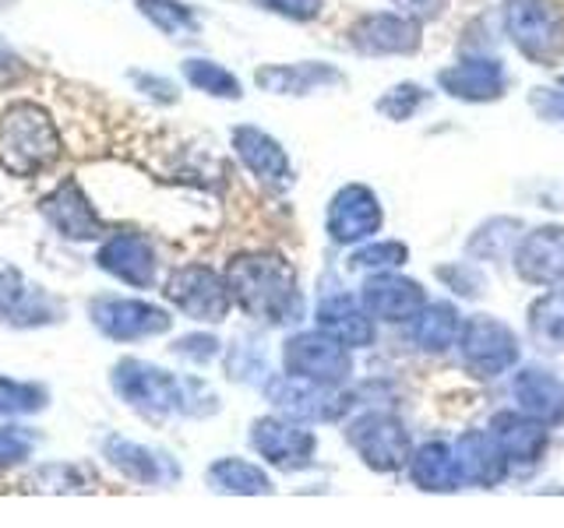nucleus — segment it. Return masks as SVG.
I'll return each instance as SVG.
<instances>
[{
  "mask_svg": "<svg viewBox=\"0 0 564 528\" xmlns=\"http://www.w3.org/2000/svg\"><path fill=\"white\" fill-rule=\"evenodd\" d=\"M405 257H410V246H405V243H399V240H381V243L360 246V251L349 257V268L370 272V275L395 272V268H402V264H405Z\"/></svg>",
  "mask_w": 564,
  "mask_h": 528,
  "instance_id": "34",
  "label": "nucleus"
},
{
  "mask_svg": "<svg viewBox=\"0 0 564 528\" xmlns=\"http://www.w3.org/2000/svg\"><path fill=\"white\" fill-rule=\"evenodd\" d=\"M40 448V433L29 427H14V422H0V472L25 465Z\"/></svg>",
  "mask_w": 564,
  "mask_h": 528,
  "instance_id": "35",
  "label": "nucleus"
},
{
  "mask_svg": "<svg viewBox=\"0 0 564 528\" xmlns=\"http://www.w3.org/2000/svg\"><path fill=\"white\" fill-rule=\"evenodd\" d=\"M405 469H410V480L427 493H455V490L466 486L463 469H458V462H455V448L445 444V440L420 444L410 454V465Z\"/></svg>",
  "mask_w": 564,
  "mask_h": 528,
  "instance_id": "27",
  "label": "nucleus"
},
{
  "mask_svg": "<svg viewBox=\"0 0 564 528\" xmlns=\"http://www.w3.org/2000/svg\"><path fill=\"white\" fill-rule=\"evenodd\" d=\"M46 405H50V392L43 384L0 377V416H35Z\"/></svg>",
  "mask_w": 564,
  "mask_h": 528,
  "instance_id": "33",
  "label": "nucleus"
},
{
  "mask_svg": "<svg viewBox=\"0 0 564 528\" xmlns=\"http://www.w3.org/2000/svg\"><path fill=\"white\" fill-rule=\"evenodd\" d=\"M205 480L216 493H237V497H261V493L275 490L269 472L254 462H243V458H219L208 465Z\"/></svg>",
  "mask_w": 564,
  "mask_h": 528,
  "instance_id": "30",
  "label": "nucleus"
},
{
  "mask_svg": "<svg viewBox=\"0 0 564 528\" xmlns=\"http://www.w3.org/2000/svg\"><path fill=\"white\" fill-rule=\"evenodd\" d=\"M25 78H29V64L18 57L4 40H0V88H11Z\"/></svg>",
  "mask_w": 564,
  "mask_h": 528,
  "instance_id": "42",
  "label": "nucleus"
},
{
  "mask_svg": "<svg viewBox=\"0 0 564 528\" xmlns=\"http://www.w3.org/2000/svg\"><path fill=\"white\" fill-rule=\"evenodd\" d=\"M131 81L138 88H145V92L159 102H176V85L166 81V78H155V75H141V70H131Z\"/></svg>",
  "mask_w": 564,
  "mask_h": 528,
  "instance_id": "43",
  "label": "nucleus"
},
{
  "mask_svg": "<svg viewBox=\"0 0 564 528\" xmlns=\"http://www.w3.org/2000/svg\"><path fill=\"white\" fill-rule=\"evenodd\" d=\"M173 352H176V356L191 360V363L205 366V363H212L219 356V339H216V334H184V339L173 342Z\"/></svg>",
  "mask_w": 564,
  "mask_h": 528,
  "instance_id": "38",
  "label": "nucleus"
},
{
  "mask_svg": "<svg viewBox=\"0 0 564 528\" xmlns=\"http://www.w3.org/2000/svg\"><path fill=\"white\" fill-rule=\"evenodd\" d=\"M423 102H427V92H423L420 85L405 81V85L388 88V92L378 99V113L388 117V120H395V123H402V120H410Z\"/></svg>",
  "mask_w": 564,
  "mask_h": 528,
  "instance_id": "36",
  "label": "nucleus"
},
{
  "mask_svg": "<svg viewBox=\"0 0 564 528\" xmlns=\"http://www.w3.org/2000/svg\"><path fill=\"white\" fill-rule=\"evenodd\" d=\"M35 480H40L46 490H70V493L85 490L82 469H75V465H43L40 472H35Z\"/></svg>",
  "mask_w": 564,
  "mask_h": 528,
  "instance_id": "39",
  "label": "nucleus"
},
{
  "mask_svg": "<svg viewBox=\"0 0 564 528\" xmlns=\"http://www.w3.org/2000/svg\"><path fill=\"white\" fill-rule=\"evenodd\" d=\"M516 272L529 286H561L564 282V226H540L516 246Z\"/></svg>",
  "mask_w": 564,
  "mask_h": 528,
  "instance_id": "17",
  "label": "nucleus"
},
{
  "mask_svg": "<svg viewBox=\"0 0 564 528\" xmlns=\"http://www.w3.org/2000/svg\"><path fill=\"white\" fill-rule=\"evenodd\" d=\"M67 307L50 296L40 282H29L18 268H0V324L11 328H46L64 321Z\"/></svg>",
  "mask_w": 564,
  "mask_h": 528,
  "instance_id": "13",
  "label": "nucleus"
},
{
  "mask_svg": "<svg viewBox=\"0 0 564 528\" xmlns=\"http://www.w3.org/2000/svg\"><path fill=\"white\" fill-rule=\"evenodd\" d=\"M525 324L540 352H564V282L546 286V293L529 304Z\"/></svg>",
  "mask_w": 564,
  "mask_h": 528,
  "instance_id": "29",
  "label": "nucleus"
},
{
  "mask_svg": "<svg viewBox=\"0 0 564 528\" xmlns=\"http://www.w3.org/2000/svg\"><path fill=\"white\" fill-rule=\"evenodd\" d=\"M511 395H516V405L525 416L546 422V427H561L564 422V381L554 370L522 366L516 381H511Z\"/></svg>",
  "mask_w": 564,
  "mask_h": 528,
  "instance_id": "23",
  "label": "nucleus"
},
{
  "mask_svg": "<svg viewBox=\"0 0 564 528\" xmlns=\"http://www.w3.org/2000/svg\"><path fill=\"white\" fill-rule=\"evenodd\" d=\"M349 46L364 57H413L423 46V22L402 11H370L352 22Z\"/></svg>",
  "mask_w": 564,
  "mask_h": 528,
  "instance_id": "11",
  "label": "nucleus"
},
{
  "mask_svg": "<svg viewBox=\"0 0 564 528\" xmlns=\"http://www.w3.org/2000/svg\"><path fill=\"white\" fill-rule=\"evenodd\" d=\"M282 366H286L290 377H304L317 384H346L352 356L346 342L314 328V331H296L293 339H286V345H282Z\"/></svg>",
  "mask_w": 564,
  "mask_h": 528,
  "instance_id": "9",
  "label": "nucleus"
},
{
  "mask_svg": "<svg viewBox=\"0 0 564 528\" xmlns=\"http://www.w3.org/2000/svg\"><path fill=\"white\" fill-rule=\"evenodd\" d=\"M251 448L282 472H300L314 465L317 437L300 419L290 416H261L251 422Z\"/></svg>",
  "mask_w": 564,
  "mask_h": 528,
  "instance_id": "10",
  "label": "nucleus"
},
{
  "mask_svg": "<svg viewBox=\"0 0 564 528\" xmlns=\"http://www.w3.org/2000/svg\"><path fill=\"white\" fill-rule=\"evenodd\" d=\"M490 433L494 440L501 444L508 465H536L546 444H551V437H546V422L525 416L522 409L519 413H498L490 419Z\"/></svg>",
  "mask_w": 564,
  "mask_h": 528,
  "instance_id": "24",
  "label": "nucleus"
},
{
  "mask_svg": "<svg viewBox=\"0 0 564 528\" xmlns=\"http://www.w3.org/2000/svg\"><path fill=\"white\" fill-rule=\"evenodd\" d=\"M113 392L145 416H208L216 413V395L198 381H184L145 360H120L110 370Z\"/></svg>",
  "mask_w": 564,
  "mask_h": 528,
  "instance_id": "2",
  "label": "nucleus"
},
{
  "mask_svg": "<svg viewBox=\"0 0 564 528\" xmlns=\"http://www.w3.org/2000/svg\"><path fill=\"white\" fill-rule=\"evenodd\" d=\"M229 141H234V152L243 163V169L251 176H258L261 184L286 187L293 180L290 155L269 131L254 128V123H240V128H234V134H229Z\"/></svg>",
  "mask_w": 564,
  "mask_h": 528,
  "instance_id": "19",
  "label": "nucleus"
},
{
  "mask_svg": "<svg viewBox=\"0 0 564 528\" xmlns=\"http://www.w3.org/2000/svg\"><path fill=\"white\" fill-rule=\"evenodd\" d=\"M314 321H317V328L335 334V339L346 342L349 349L375 345V317H370L360 299H352V296L322 299V304H317Z\"/></svg>",
  "mask_w": 564,
  "mask_h": 528,
  "instance_id": "26",
  "label": "nucleus"
},
{
  "mask_svg": "<svg viewBox=\"0 0 564 528\" xmlns=\"http://www.w3.org/2000/svg\"><path fill=\"white\" fill-rule=\"evenodd\" d=\"M458 334H463V314L445 299H437V304L427 299V307L413 317V342L423 352H434V356L458 345Z\"/></svg>",
  "mask_w": 564,
  "mask_h": 528,
  "instance_id": "28",
  "label": "nucleus"
},
{
  "mask_svg": "<svg viewBox=\"0 0 564 528\" xmlns=\"http://www.w3.org/2000/svg\"><path fill=\"white\" fill-rule=\"evenodd\" d=\"M254 8L286 18V22H314L322 14L325 0H251Z\"/></svg>",
  "mask_w": 564,
  "mask_h": 528,
  "instance_id": "37",
  "label": "nucleus"
},
{
  "mask_svg": "<svg viewBox=\"0 0 564 528\" xmlns=\"http://www.w3.org/2000/svg\"><path fill=\"white\" fill-rule=\"evenodd\" d=\"M437 88L463 102H498L508 88V75L498 57H466L441 70Z\"/></svg>",
  "mask_w": 564,
  "mask_h": 528,
  "instance_id": "18",
  "label": "nucleus"
},
{
  "mask_svg": "<svg viewBox=\"0 0 564 528\" xmlns=\"http://www.w3.org/2000/svg\"><path fill=\"white\" fill-rule=\"evenodd\" d=\"M163 296L191 321L219 324L234 310V296H229L226 275H219L208 264H184L166 278Z\"/></svg>",
  "mask_w": 564,
  "mask_h": 528,
  "instance_id": "8",
  "label": "nucleus"
},
{
  "mask_svg": "<svg viewBox=\"0 0 564 528\" xmlns=\"http://www.w3.org/2000/svg\"><path fill=\"white\" fill-rule=\"evenodd\" d=\"M134 8L149 18V22L170 35V40H191L198 35V14H194L184 0H134Z\"/></svg>",
  "mask_w": 564,
  "mask_h": 528,
  "instance_id": "32",
  "label": "nucleus"
},
{
  "mask_svg": "<svg viewBox=\"0 0 564 528\" xmlns=\"http://www.w3.org/2000/svg\"><path fill=\"white\" fill-rule=\"evenodd\" d=\"M88 317H93L99 334H106V339H113V342L152 339V334H163L173 324L170 310L149 304V299H120V296L93 299Z\"/></svg>",
  "mask_w": 564,
  "mask_h": 528,
  "instance_id": "12",
  "label": "nucleus"
},
{
  "mask_svg": "<svg viewBox=\"0 0 564 528\" xmlns=\"http://www.w3.org/2000/svg\"><path fill=\"white\" fill-rule=\"evenodd\" d=\"M226 286L234 304L272 328L296 324L304 317V293H300L296 268L272 251H251L237 254L226 264Z\"/></svg>",
  "mask_w": 564,
  "mask_h": 528,
  "instance_id": "1",
  "label": "nucleus"
},
{
  "mask_svg": "<svg viewBox=\"0 0 564 528\" xmlns=\"http://www.w3.org/2000/svg\"><path fill=\"white\" fill-rule=\"evenodd\" d=\"M40 216L50 222V229L57 237L70 243H85V240H99L106 233V222L99 219L96 205L88 201V194L75 176H67L57 187H53L46 198L40 201Z\"/></svg>",
  "mask_w": 564,
  "mask_h": 528,
  "instance_id": "15",
  "label": "nucleus"
},
{
  "mask_svg": "<svg viewBox=\"0 0 564 528\" xmlns=\"http://www.w3.org/2000/svg\"><path fill=\"white\" fill-rule=\"evenodd\" d=\"M360 304L364 310L384 324H405L427 307V293H423L420 282L395 275V272H378L364 282L360 289Z\"/></svg>",
  "mask_w": 564,
  "mask_h": 528,
  "instance_id": "16",
  "label": "nucleus"
},
{
  "mask_svg": "<svg viewBox=\"0 0 564 528\" xmlns=\"http://www.w3.org/2000/svg\"><path fill=\"white\" fill-rule=\"evenodd\" d=\"M96 264L106 275H113L117 282H128L134 289H149L159 268L152 243L138 233H113L99 246Z\"/></svg>",
  "mask_w": 564,
  "mask_h": 528,
  "instance_id": "21",
  "label": "nucleus"
},
{
  "mask_svg": "<svg viewBox=\"0 0 564 528\" xmlns=\"http://www.w3.org/2000/svg\"><path fill=\"white\" fill-rule=\"evenodd\" d=\"M505 35L536 67H554L564 53V8L557 0H505Z\"/></svg>",
  "mask_w": 564,
  "mask_h": 528,
  "instance_id": "4",
  "label": "nucleus"
},
{
  "mask_svg": "<svg viewBox=\"0 0 564 528\" xmlns=\"http://www.w3.org/2000/svg\"><path fill=\"white\" fill-rule=\"evenodd\" d=\"M102 454L123 480L141 483V486H163V483L181 480V469H176L166 454H159L145 444H134L128 437H106Z\"/></svg>",
  "mask_w": 564,
  "mask_h": 528,
  "instance_id": "22",
  "label": "nucleus"
},
{
  "mask_svg": "<svg viewBox=\"0 0 564 528\" xmlns=\"http://www.w3.org/2000/svg\"><path fill=\"white\" fill-rule=\"evenodd\" d=\"M519 334L511 331L501 317L494 314H473L463 321V334H458V356L473 377H498L505 370L519 363Z\"/></svg>",
  "mask_w": 564,
  "mask_h": 528,
  "instance_id": "6",
  "label": "nucleus"
},
{
  "mask_svg": "<svg viewBox=\"0 0 564 528\" xmlns=\"http://www.w3.org/2000/svg\"><path fill=\"white\" fill-rule=\"evenodd\" d=\"M452 448H455V462L463 469L466 486H498L511 469L490 430H466Z\"/></svg>",
  "mask_w": 564,
  "mask_h": 528,
  "instance_id": "25",
  "label": "nucleus"
},
{
  "mask_svg": "<svg viewBox=\"0 0 564 528\" xmlns=\"http://www.w3.org/2000/svg\"><path fill=\"white\" fill-rule=\"evenodd\" d=\"M533 110L543 120L564 123V88H533Z\"/></svg>",
  "mask_w": 564,
  "mask_h": 528,
  "instance_id": "41",
  "label": "nucleus"
},
{
  "mask_svg": "<svg viewBox=\"0 0 564 528\" xmlns=\"http://www.w3.org/2000/svg\"><path fill=\"white\" fill-rule=\"evenodd\" d=\"M254 85L272 96H314L325 88L346 85V75L328 61H296V64H264L254 70Z\"/></svg>",
  "mask_w": 564,
  "mask_h": 528,
  "instance_id": "20",
  "label": "nucleus"
},
{
  "mask_svg": "<svg viewBox=\"0 0 564 528\" xmlns=\"http://www.w3.org/2000/svg\"><path fill=\"white\" fill-rule=\"evenodd\" d=\"M184 78L191 88H198V92L212 96V99H240L243 96V85L234 70H226L223 64L208 61V57H187L184 61Z\"/></svg>",
  "mask_w": 564,
  "mask_h": 528,
  "instance_id": "31",
  "label": "nucleus"
},
{
  "mask_svg": "<svg viewBox=\"0 0 564 528\" xmlns=\"http://www.w3.org/2000/svg\"><path fill=\"white\" fill-rule=\"evenodd\" d=\"M561 85H564V78H561Z\"/></svg>",
  "mask_w": 564,
  "mask_h": 528,
  "instance_id": "44",
  "label": "nucleus"
},
{
  "mask_svg": "<svg viewBox=\"0 0 564 528\" xmlns=\"http://www.w3.org/2000/svg\"><path fill=\"white\" fill-rule=\"evenodd\" d=\"M381 222H384V211H381L378 194L364 184H346L335 190V198L328 201L325 233L332 237V243L352 246L375 237Z\"/></svg>",
  "mask_w": 564,
  "mask_h": 528,
  "instance_id": "14",
  "label": "nucleus"
},
{
  "mask_svg": "<svg viewBox=\"0 0 564 528\" xmlns=\"http://www.w3.org/2000/svg\"><path fill=\"white\" fill-rule=\"evenodd\" d=\"M61 155L64 141L46 106L18 99L0 110V169L8 176L29 180V176H40L50 166H57Z\"/></svg>",
  "mask_w": 564,
  "mask_h": 528,
  "instance_id": "3",
  "label": "nucleus"
},
{
  "mask_svg": "<svg viewBox=\"0 0 564 528\" xmlns=\"http://www.w3.org/2000/svg\"><path fill=\"white\" fill-rule=\"evenodd\" d=\"M346 444L352 454L360 458L364 469L370 472H399L402 465H410L413 440L405 422L392 413H364L343 430Z\"/></svg>",
  "mask_w": 564,
  "mask_h": 528,
  "instance_id": "5",
  "label": "nucleus"
},
{
  "mask_svg": "<svg viewBox=\"0 0 564 528\" xmlns=\"http://www.w3.org/2000/svg\"><path fill=\"white\" fill-rule=\"evenodd\" d=\"M264 395L275 405V413L300 422H335L352 405L349 392H343V384H317L290 374H275L264 381Z\"/></svg>",
  "mask_w": 564,
  "mask_h": 528,
  "instance_id": "7",
  "label": "nucleus"
},
{
  "mask_svg": "<svg viewBox=\"0 0 564 528\" xmlns=\"http://www.w3.org/2000/svg\"><path fill=\"white\" fill-rule=\"evenodd\" d=\"M452 0H392V8L416 18V22H437L441 14L448 11Z\"/></svg>",
  "mask_w": 564,
  "mask_h": 528,
  "instance_id": "40",
  "label": "nucleus"
}]
</instances>
